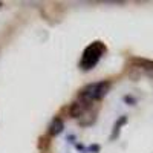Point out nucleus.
<instances>
[{
	"mask_svg": "<svg viewBox=\"0 0 153 153\" xmlns=\"http://www.w3.org/2000/svg\"><path fill=\"white\" fill-rule=\"evenodd\" d=\"M109 91V83L107 81H100V83H94L91 86H87L84 91H81L80 94V101L84 103L86 106H91V103L94 101L101 100Z\"/></svg>",
	"mask_w": 153,
	"mask_h": 153,
	"instance_id": "1",
	"label": "nucleus"
},
{
	"mask_svg": "<svg viewBox=\"0 0 153 153\" xmlns=\"http://www.w3.org/2000/svg\"><path fill=\"white\" fill-rule=\"evenodd\" d=\"M86 104L84 103H81V101L78 100V101H75V103H72L71 106H69V109H68V112H69V117H72V118H80L81 115L86 112Z\"/></svg>",
	"mask_w": 153,
	"mask_h": 153,
	"instance_id": "3",
	"label": "nucleus"
},
{
	"mask_svg": "<svg viewBox=\"0 0 153 153\" xmlns=\"http://www.w3.org/2000/svg\"><path fill=\"white\" fill-rule=\"evenodd\" d=\"M104 52V46L101 45L100 42H95L92 43L91 46H87L84 54H83V58H81V68L83 69H92L97 63L100 61L101 55Z\"/></svg>",
	"mask_w": 153,
	"mask_h": 153,
	"instance_id": "2",
	"label": "nucleus"
},
{
	"mask_svg": "<svg viewBox=\"0 0 153 153\" xmlns=\"http://www.w3.org/2000/svg\"><path fill=\"white\" fill-rule=\"evenodd\" d=\"M61 130H63V121H61L60 118H55L52 123H51V126H49V133L52 135V136H55V135H58Z\"/></svg>",
	"mask_w": 153,
	"mask_h": 153,
	"instance_id": "4",
	"label": "nucleus"
}]
</instances>
